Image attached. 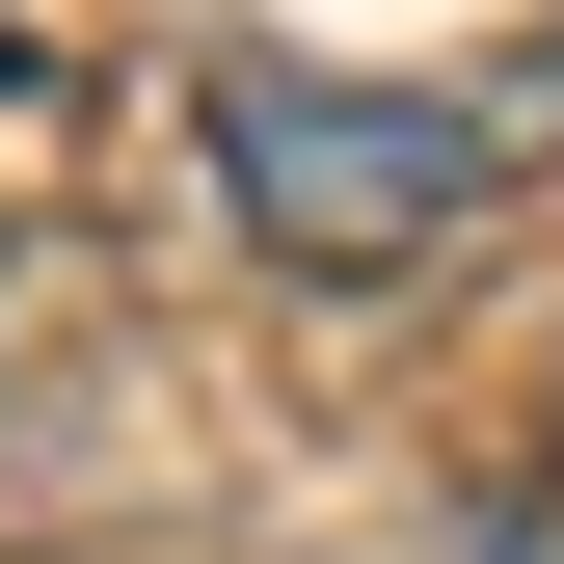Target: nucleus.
I'll list each match as a JSON object with an SVG mask.
<instances>
[{
    "label": "nucleus",
    "instance_id": "obj_2",
    "mask_svg": "<svg viewBox=\"0 0 564 564\" xmlns=\"http://www.w3.org/2000/svg\"><path fill=\"white\" fill-rule=\"evenodd\" d=\"M457 564H564V511H484V538H457Z\"/></svg>",
    "mask_w": 564,
    "mask_h": 564
},
{
    "label": "nucleus",
    "instance_id": "obj_3",
    "mask_svg": "<svg viewBox=\"0 0 564 564\" xmlns=\"http://www.w3.org/2000/svg\"><path fill=\"white\" fill-rule=\"evenodd\" d=\"M0 82H28V28H0Z\"/></svg>",
    "mask_w": 564,
    "mask_h": 564
},
{
    "label": "nucleus",
    "instance_id": "obj_1",
    "mask_svg": "<svg viewBox=\"0 0 564 564\" xmlns=\"http://www.w3.org/2000/svg\"><path fill=\"white\" fill-rule=\"evenodd\" d=\"M538 108H564V82H349V54H269V28L188 54L216 216H242L269 269H431L484 188H511V134H538Z\"/></svg>",
    "mask_w": 564,
    "mask_h": 564
}]
</instances>
